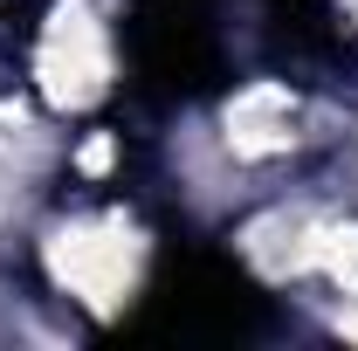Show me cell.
<instances>
[{
    "mask_svg": "<svg viewBox=\"0 0 358 351\" xmlns=\"http://www.w3.org/2000/svg\"><path fill=\"white\" fill-rule=\"evenodd\" d=\"M227 124H234L227 138H234L241 152H275V145H289V96L262 83V89H248V96L227 110Z\"/></svg>",
    "mask_w": 358,
    "mask_h": 351,
    "instance_id": "obj_3",
    "label": "cell"
},
{
    "mask_svg": "<svg viewBox=\"0 0 358 351\" xmlns=\"http://www.w3.org/2000/svg\"><path fill=\"white\" fill-rule=\"evenodd\" d=\"M110 76V55H103V28L90 21V7H62L48 21V42H42V89L55 103H90Z\"/></svg>",
    "mask_w": 358,
    "mask_h": 351,
    "instance_id": "obj_1",
    "label": "cell"
},
{
    "mask_svg": "<svg viewBox=\"0 0 358 351\" xmlns=\"http://www.w3.org/2000/svg\"><path fill=\"white\" fill-rule=\"evenodd\" d=\"M345 331H352V338H358V317H345Z\"/></svg>",
    "mask_w": 358,
    "mask_h": 351,
    "instance_id": "obj_4",
    "label": "cell"
},
{
    "mask_svg": "<svg viewBox=\"0 0 358 351\" xmlns=\"http://www.w3.org/2000/svg\"><path fill=\"white\" fill-rule=\"evenodd\" d=\"M48 262H55V275H62L76 296L110 303V296L131 282V234H124V227H69V234H55Z\"/></svg>",
    "mask_w": 358,
    "mask_h": 351,
    "instance_id": "obj_2",
    "label": "cell"
}]
</instances>
